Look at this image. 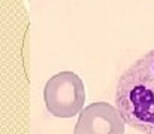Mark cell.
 Instances as JSON below:
<instances>
[{"label": "cell", "instance_id": "obj_3", "mask_svg": "<svg viewBox=\"0 0 154 134\" xmlns=\"http://www.w3.org/2000/svg\"><path fill=\"white\" fill-rule=\"evenodd\" d=\"M124 125L115 106L96 101L81 110L73 134H124Z\"/></svg>", "mask_w": 154, "mask_h": 134}, {"label": "cell", "instance_id": "obj_2", "mask_svg": "<svg viewBox=\"0 0 154 134\" xmlns=\"http://www.w3.org/2000/svg\"><path fill=\"white\" fill-rule=\"evenodd\" d=\"M48 113L55 118H72L81 113L85 101L82 79L73 72H60L50 78L44 88Z\"/></svg>", "mask_w": 154, "mask_h": 134}, {"label": "cell", "instance_id": "obj_1", "mask_svg": "<svg viewBox=\"0 0 154 134\" xmlns=\"http://www.w3.org/2000/svg\"><path fill=\"white\" fill-rule=\"evenodd\" d=\"M115 107L127 125L144 134H154V49L118 78Z\"/></svg>", "mask_w": 154, "mask_h": 134}]
</instances>
